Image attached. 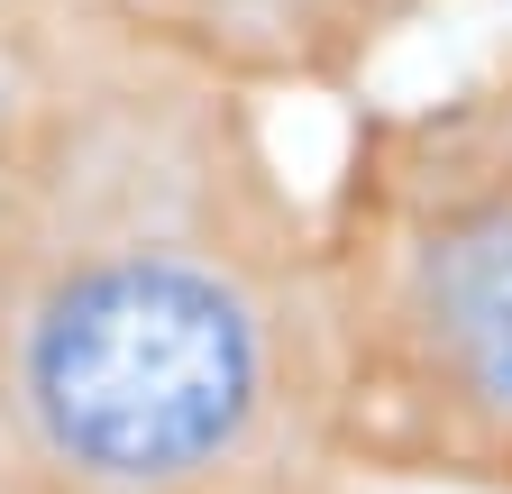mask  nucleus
I'll return each instance as SVG.
<instances>
[{
	"label": "nucleus",
	"instance_id": "nucleus-1",
	"mask_svg": "<svg viewBox=\"0 0 512 494\" xmlns=\"http://www.w3.org/2000/svg\"><path fill=\"white\" fill-rule=\"evenodd\" d=\"M311 174L284 110L101 10L0 46V494H320Z\"/></svg>",
	"mask_w": 512,
	"mask_h": 494
},
{
	"label": "nucleus",
	"instance_id": "nucleus-2",
	"mask_svg": "<svg viewBox=\"0 0 512 494\" xmlns=\"http://www.w3.org/2000/svg\"><path fill=\"white\" fill-rule=\"evenodd\" d=\"M330 458L366 494H512V46L339 110L311 174Z\"/></svg>",
	"mask_w": 512,
	"mask_h": 494
},
{
	"label": "nucleus",
	"instance_id": "nucleus-3",
	"mask_svg": "<svg viewBox=\"0 0 512 494\" xmlns=\"http://www.w3.org/2000/svg\"><path fill=\"white\" fill-rule=\"evenodd\" d=\"M119 28H138L192 65L284 101H366L375 55H394L448 0H74Z\"/></svg>",
	"mask_w": 512,
	"mask_h": 494
},
{
	"label": "nucleus",
	"instance_id": "nucleus-4",
	"mask_svg": "<svg viewBox=\"0 0 512 494\" xmlns=\"http://www.w3.org/2000/svg\"><path fill=\"white\" fill-rule=\"evenodd\" d=\"M55 10H74V0H0V46H10V37H28V28H46Z\"/></svg>",
	"mask_w": 512,
	"mask_h": 494
},
{
	"label": "nucleus",
	"instance_id": "nucleus-5",
	"mask_svg": "<svg viewBox=\"0 0 512 494\" xmlns=\"http://www.w3.org/2000/svg\"><path fill=\"white\" fill-rule=\"evenodd\" d=\"M320 494H366V485H320Z\"/></svg>",
	"mask_w": 512,
	"mask_h": 494
},
{
	"label": "nucleus",
	"instance_id": "nucleus-6",
	"mask_svg": "<svg viewBox=\"0 0 512 494\" xmlns=\"http://www.w3.org/2000/svg\"><path fill=\"white\" fill-rule=\"evenodd\" d=\"M503 19H512V0H503Z\"/></svg>",
	"mask_w": 512,
	"mask_h": 494
}]
</instances>
